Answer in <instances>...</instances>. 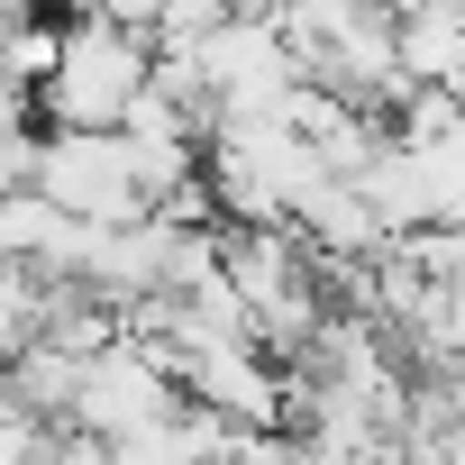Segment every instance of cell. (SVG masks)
Returning a JSON list of instances; mask_svg holds the SVG:
<instances>
[{
  "label": "cell",
  "instance_id": "obj_1",
  "mask_svg": "<svg viewBox=\"0 0 465 465\" xmlns=\"http://www.w3.org/2000/svg\"><path fill=\"white\" fill-rule=\"evenodd\" d=\"M155 74V37L119 28V19H64V55L37 83V119L46 128H119L128 101Z\"/></svg>",
  "mask_w": 465,
  "mask_h": 465
},
{
  "label": "cell",
  "instance_id": "obj_2",
  "mask_svg": "<svg viewBox=\"0 0 465 465\" xmlns=\"http://www.w3.org/2000/svg\"><path fill=\"white\" fill-rule=\"evenodd\" d=\"M37 183L74 210V219H146V183L119 128H46L37 137Z\"/></svg>",
  "mask_w": 465,
  "mask_h": 465
},
{
  "label": "cell",
  "instance_id": "obj_3",
  "mask_svg": "<svg viewBox=\"0 0 465 465\" xmlns=\"http://www.w3.org/2000/svg\"><path fill=\"white\" fill-rule=\"evenodd\" d=\"M164 411H183V374L146 347V338H110L101 356H83V401H74V420H92L101 438H128V429H146V420H164Z\"/></svg>",
  "mask_w": 465,
  "mask_h": 465
},
{
  "label": "cell",
  "instance_id": "obj_4",
  "mask_svg": "<svg viewBox=\"0 0 465 465\" xmlns=\"http://www.w3.org/2000/svg\"><path fill=\"white\" fill-rule=\"evenodd\" d=\"M401 74L411 83H465V10H447V0L401 10Z\"/></svg>",
  "mask_w": 465,
  "mask_h": 465
},
{
  "label": "cell",
  "instance_id": "obj_5",
  "mask_svg": "<svg viewBox=\"0 0 465 465\" xmlns=\"http://www.w3.org/2000/svg\"><path fill=\"white\" fill-rule=\"evenodd\" d=\"M356 183H365V201H374L383 228H420V219H438V192H429V173H420V155H411L401 137H383L374 164H365Z\"/></svg>",
  "mask_w": 465,
  "mask_h": 465
},
{
  "label": "cell",
  "instance_id": "obj_6",
  "mask_svg": "<svg viewBox=\"0 0 465 465\" xmlns=\"http://www.w3.org/2000/svg\"><path fill=\"white\" fill-rule=\"evenodd\" d=\"M37 311H46V274L19 265V256H0V356L37 338Z\"/></svg>",
  "mask_w": 465,
  "mask_h": 465
},
{
  "label": "cell",
  "instance_id": "obj_7",
  "mask_svg": "<svg viewBox=\"0 0 465 465\" xmlns=\"http://www.w3.org/2000/svg\"><path fill=\"white\" fill-rule=\"evenodd\" d=\"M411 155H420V173H429V192H438V219H465V119H456L447 137H420Z\"/></svg>",
  "mask_w": 465,
  "mask_h": 465
},
{
  "label": "cell",
  "instance_id": "obj_8",
  "mask_svg": "<svg viewBox=\"0 0 465 465\" xmlns=\"http://www.w3.org/2000/svg\"><path fill=\"white\" fill-rule=\"evenodd\" d=\"M228 10H238V0H155V37H164V46H192V37H210Z\"/></svg>",
  "mask_w": 465,
  "mask_h": 465
},
{
  "label": "cell",
  "instance_id": "obj_9",
  "mask_svg": "<svg viewBox=\"0 0 465 465\" xmlns=\"http://www.w3.org/2000/svg\"><path fill=\"white\" fill-rule=\"evenodd\" d=\"M37 137H46V128H0V192L37 183Z\"/></svg>",
  "mask_w": 465,
  "mask_h": 465
},
{
  "label": "cell",
  "instance_id": "obj_10",
  "mask_svg": "<svg viewBox=\"0 0 465 465\" xmlns=\"http://www.w3.org/2000/svg\"><path fill=\"white\" fill-rule=\"evenodd\" d=\"M456 101H465V83H456Z\"/></svg>",
  "mask_w": 465,
  "mask_h": 465
}]
</instances>
